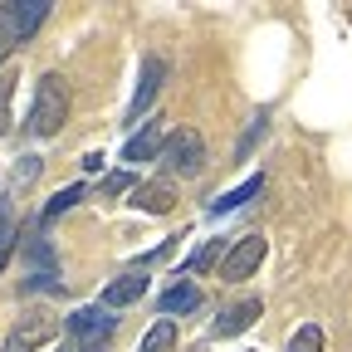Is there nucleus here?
<instances>
[{
  "label": "nucleus",
  "instance_id": "f257e3e1",
  "mask_svg": "<svg viewBox=\"0 0 352 352\" xmlns=\"http://www.w3.org/2000/svg\"><path fill=\"white\" fill-rule=\"evenodd\" d=\"M69 118V78L64 74H44L34 83V103H30V132L34 138H54Z\"/></svg>",
  "mask_w": 352,
  "mask_h": 352
},
{
  "label": "nucleus",
  "instance_id": "f03ea898",
  "mask_svg": "<svg viewBox=\"0 0 352 352\" xmlns=\"http://www.w3.org/2000/svg\"><path fill=\"white\" fill-rule=\"evenodd\" d=\"M44 15H50V0H10V6H0V64L10 59L15 44H25Z\"/></svg>",
  "mask_w": 352,
  "mask_h": 352
},
{
  "label": "nucleus",
  "instance_id": "7ed1b4c3",
  "mask_svg": "<svg viewBox=\"0 0 352 352\" xmlns=\"http://www.w3.org/2000/svg\"><path fill=\"white\" fill-rule=\"evenodd\" d=\"M162 162H166L171 176H196L206 166V138L196 127H176L166 138V147H162Z\"/></svg>",
  "mask_w": 352,
  "mask_h": 352
},
{
  "label": "nucleus",
  "instance_id": "20e7f679",
  "mask_svg": "<svg viewBox=\"0 0 352 352\" xmlns=\"http://www.w3.org/2000/svg\"><path fill=\"white\" fill-rule=\"evenodd\" d=\"M264 254H270V240H264L259 230L240 235V240L226 250V259H220V284H240V279H250V274L259 270Z\"/></svg>",
  "mask_w": 352,
  "mask_h": 352
},
{
  "label": "nucleus",
  "instance_id": "39448f33",
  "mask_svg": "<svg viewBox=\"0 0 352 352\" xmlns=\"http://www.w3.org/2000/svg\"><path fill=\"white\" fill-rule=\"evenodd\" d=\"M54 333H59V318L44 314V308H34V314H25V318L6 333L0 352H39L44 342H54Z\"/></svg>",
  "mask_w": 352,
  "mask_h": 352
},
{
  "label": "nucleus",
  "instance_id": "423d86ee",
  "mask_svg": "<svg viewBox=\"0 0 352 352\" xmlns=\"http://www.w3.org/2000/svg\"><path fill=\"white\" fill-rule=\"evenodd\" d=\"M264 314V303L259 298H240V303H226V308H220V314H215V323H210V338H240L254 318Z\"/></svg>",
  "mask_w": 352,
  "mask_h": 352
},
{
  "label": "nucleus",
  "instance_id": "0eeeda50",
  "mask_svg": "<svg viewBox=\"0 0 352 352\" xmlns=\"http://www.w3.org/2000/svg\"><path fill=\"white\" fill-rule=\"evenodd\" d=\"M162 78H166V59H162V54H147V59H142V78H138V94H132V108H127L132 122L142 118V108H152Z\"/></svg>",
  "mask_w": 352,
  "mask_h": 352
},
{
  "label": "nucleus",
  "instance_id": "6e6552de",
  "mask_svg": "<svg viewBox=\"0 0 352 352\" xmlns=\"http://www.w3.org/2000/svg\"><path fill=\"white\" fill-rule=\"evenodd\" d=\"M132 206L147 210V215H166V210L176 206V186H171V176H157V182L132 186Z\"/></svg>",
  "mask_w": 352,
  "mask_h": 352
},
{
  "label": "nucleus",
  "instance_id": "1a4fd4ad",
  "mask_svg": "<svg viewBox=\"0 0 352 352\" xmlns=\"http://www.w3.org/2000/svg\"><path fill=\"white\" fill-rule=\"evenodd\" d=\"M142 294H147V274H142V270H127V274H118V279L103 289L98 303H103V308H127V303H138Z\"/></svg>",
  "mask_w": 352,
  "mask_h": 352
},
{
  "label": "nucleus",
  "instance_id": "9d476101",
  "mask_svg": "<svg viewBox=\"0 0 352 352\" xmlns=\"http://www.w3.org/2000/svg\"><path fill=\"white\" fill-rule=\"evenodd\" d=\"M162 152V118H147L142 132H132L127 147H122V162H152Z\"/></svg>",
  "mask_w": 352,
  "mask_h": 352
},
{
  "label": "nucleus",
  "instance_id": "9b49d317",
  "mask_svg": "<svg viewBox=\"0 0 352 352\" xmlns=\"http://www.w3.org/2000/svg\"><path fill=\"white\" fill-rule=\"evenodd\" d=\"M157 308H162V314H191V308H201V289H196L191 279H182V284H171V289L157 298Z\"/></svg>",
  "mask_w": 352,
  "mask_h": 352
},
{
  "label": "nucleus",
  "instance_id": "f8f14e48",
  "mask_svg": "<svg viewBox=\"0 0 352 352\" xmlns=\"http://www.w3.org/2000/svg\"><path fill=\"white\" fill-rule=\"evenodd\" d=\"M259 191H264V176H250L245 186H235V191H226V196H215V201H210V215H226V210H240V206H245V201H254Z\"/></svg>",
  "mask_w": 352,
  "mask_h": 352
},
{
  "label": "nucleus",
  "instance_id": "ddd939ff",
  "mask_svg": "<svg viewBox=\"0 0 352 352\" xmlns=\"http://www.w3.org/2000/svg\"><path fill=\"white\" fill-rule=\"evenodd\" d=\"M108 323H118V318H113V308H103V303H94V308H78V314H69V333L108 328Z\"/></svg>",
  "mask_w": 352,
  "mask_h": 352
},
{
  "label": "nucleus",
  "instance_id": "4468645a",
  "mask_svg": "<svg viewBox=\"0 0 352 352\" xmlns=\"http://www.w3.org/2000/svg\"><path fill=\"white\" fill-rule=\"evenodd\" d=\"M171 347H176V323H171V318H157V328L142 338L138 352H171Z\"/></svg>",
  "mask_w": 352,
  "mask_h": 352
},
{
  "label": "nucleus",
  "instance_id": "2eb2a0df",
  "mask_svg": "<svg viewBox=\"0 0 352 352\" xmlns=\"http://www.w3.org/2000/svg\"><path fill=\"white\" fill-rule=\"evenodd\" d=\"M118 333V323L108 328H88V333H74V352H108V338Z\"/></svg>",
  "mask_w": 352,
  "mask_h": 352
},
{
  "label": "nucleus",
  "instance_id": "dca6fc26",
  "mask_svg": "<svg viewBox=\"0 0 352 352\" xmlns=\"http://www.w3.org/2000/svg\"><path fill=\"white\" fill-rule=\"evenodd\" d=\"M15 245H20V230H15V220H10V210L0 206V270H6V264H10Z\"/></svg>",
  "mask_w": 352,
  "mask_h": 352
},
{
  "label": "nucleus",
  "instance_id": "f3484780",
  "mask_svg": "<svg viewBox=\"0 0 352 352\" xmlns=\"http://www.w3.org/2000/svg\"><path fill=\"white\" fill-rule=\"evenodd\" d=\"M289 352H323V328H318V323H303V328L289 338Z\"/></svg>",
  "mask_w": 352,
  "mask_h": 352
},
{
  "label": "nucleus",
  "instance_id": "a211bd4d",
  "mask_svg": "<svg viewBox=\"0 0 352 352\" xmlns=\"http://www.w3.org/2000/svg\"><path fill=\"white\" fill-rule=\"evenodd\" d=\"M78 196H83V186H64L59 196H50V206H44V215H39V220H44V226H50V220H59L69 206H78Z\"/></svg>",
  "mask_w": 352,
  "mask_h": 352
},
{
  "label": "nucleus",
  "instance_id": "6ab92c4d",
  "mask_svg": "<svg viewBox=\"0 0 352 352\" xmlns=\"http://www.w3.org/2000/svg\"><path fill=\"white\" fill-rule=\"evenodd\" d=\"M10 98H15V74H0V138L10 132Z\"/></svg>",
  "mask_w": 352,
  "mask_h": 352
},
{
  "label": "nucleus",
  "instance_id": "aec40b11",
  "mask_svg": "<svg viewBox=\"0 0 352 352\" xmlns=\"http://www.w3.org/2000/svg\"><path fill=\"white\" fill-rule=\"evenodd\" d=\"M215 259H226V250H220V240H210V245H206L201 254H191V264H186V270H191V274H201V270H210Z\"/></svg>",
  "mask_w": 352,
  "mask_h": 352
},
{
  "label": "nucleus",
  "instance_id": "412c9836",
  "mask_svg": "<svg viewBox=\"0 0 352 352\" xmlns=\"http://www.w3.org/2000/svg\"><path fill=\"white\" fill-rule=\"evenodd\" d=\"M39 176V157H20V166H15V186H30Z\"/></svg>",
  "mask_w": 352,
  "mask_h": 352
},
{
  "label": "nucleus",
  "instance_id": "4be33fe9",
  "mask_svg": "<svg viewBox=\"0 0 352 352\" xmlns=\"http://www.w3.org/2000/svg\"><path fill=\"white\" fill-rule=\"evenodd\" d=\"M132 186V171H113L108 182H103V196H118V191H127Z\"/></svg>",
  "mask_w": 352,
  "mask_h": 352
},
{
  "label": "nucleus",
  "instance_id": "5701e85b",
  "mask_svg": "<svg viewBox=\"0 0 352 352\" xmlns=\"http://www.w3.org/2000/svg\"><path fill=\"white\" fill-rule=\"evenodd\" d=\"M54 352H74V347H54Z\"/></svg>",
  "mask_w": 352,
  "mask_h": 352
},
{
  "label": "nucleus",
  "instance_id": "b1692460",
  "mask_svg": "<svg viewBox=\"0 0 352 352\" xmlns=\"http://www.w3.org/2000/svg\"><path fill=\"white\" fill-rule=\"evenodd\" d=\"M186 352H206V347H186Z\"/></svg>",
  "mask_w": 352,
  "mask_h": 352
}]
</instances>
